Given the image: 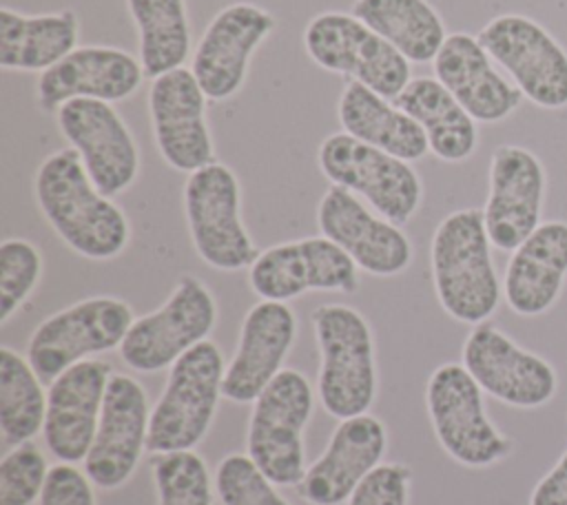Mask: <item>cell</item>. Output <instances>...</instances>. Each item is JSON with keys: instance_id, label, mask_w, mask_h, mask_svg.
I'll return each mask as SVG.
<instances>
[{"instance_id": "19", "label": "cell", "mask_w": 567, "mask_h": 505, "mask_svg": "<svg viewBox=\"0 0 567 505\" xmlns=\"http://www.w3.org/2000/svg\"><path fill=\"white\" fill-rule=\"evenodd\" d=\"M206 93L190 69H175L148 86V117L162 159L182 173H195L215 162L213 135L206 122Z\"/></svg>"}, {"instance_id": "9", "label": "cell", "mask_w": 567, "mask_h": 505, "mask_svg": "<svg viewBox=\"0 0 567 505\" xmlns=\"http://www.w3.org/2000/svg\"><path fill=\"white\" fill-rule=\"evenodd\" d=\"M184 213L195 252L215 270L235 272L257 259L255 244L241 221V188L237 175L213 162L188 175Z\"/></svg>"}, {"instance_id": "29", "label": "cell", "mask_w": 567, "mask_h": 505, "mask_svg": "<svg viewBox=\"0 0 567 505\" xmlns=\"http://www.w3.org/2000/svg\"><path fill=\"white\" fill-rule=\"evenodd\" d=\"M394 104L423 128L434 157L456 164L478 148L476 120L436 78H412Z\"/></svg>"}, {"instance_id": "20", "label": "cell", "mask_w": 567, "mask_h": 505, "mask_svg": "<svg viewBox=\"0 0 567 505\" xmlns=\"http://www.w3.org/2000/svg\"><path fill=\"white\" fill-rule=\"evenodd\" d=\"M317 226L368 275L394 277L412 264L414 248L408 235L341 186L332 184L323 193Z\"/></svg>"}, {"instance_id": "24", "label": "cell", "mask_w": 567, "mask_h": 505, "mask_svg": "<svg viewBox=\"0 0 567 505\" xmlns=\"http://www.w3.org/2000/svg\"><path fill=\"white\" fill-rule=\"evenodd\" d=\"M297 337V317L286 301H257L244 317L237 350L226 365L221 394L233 403H252L284 370Z\"/></svg>"}, {"instance_id": "21", "label": "cell", "mask_w": 567, "mask_h": 505, "mask_svg": "<svg viewBox=\"0 0 567 505\" xmlns=\"http://www.w3.org/2000/svg\"><path fill=\"white\" fill-rule=\"evenodd\" d=\"M113 370L100 359H84L58 374L47 390L42 436L60 463H84L93 443Z\"/></svg>"}, {"instance_id": "17", "label": "cell", "mask_w": 567, "mask_h": 505, "mask_svg": "<svg viewBox=\"0 0 567 505\" xmlns=\"http://www.w3.org/2000/svg\"><path fill=\"white\" fill-rule=\"evenodd\" d=\"M148 396L137 379L113 372L84 472L95 487L117 489L137 470L148 443Z\"/></svg>"}, {"instance_id": "22", "label": "cell", "mask_w": 567, "mask_h": 505, "mask_svg": "<svg viewBox=\"0 0 567 505\" xmlns=\"http://www.w3.org/2000/svg\"><path fill=\"white\" fill-rule=\"evenodd\" d=\"M388 430L372 414L341 419L323 454L306 467L303 478L295 485L308 505L348 503L357 485L383 461Z\"/></svg>"}, {"instance_id": "2", "label": "cell", "mask_w": 567, "mask_h": 505, "mask_svg": "<svg viewBox=\"0 0 567 505\" xmlns=\"http://www.w3.org/2000/svg\"><path fill=\"white\" fill-rule=\"evenodd\" d=\"M432 284L441 308L456 321H487L503 297L483 210L461 208L443 217L430 246Z\"/></svg>"}, {"instance_id": "28", "label": "cell", "mask_w": 567, "mask_h": 505, "mask_svg": "<svg viewBox=\"0 0 567 505\" xmlns=\"http://www.w3.org/2000/svg\"><path fill=\"white\" fill-rule=\"evenodd\" d=\"M80 22L75 11L20 13L0 9V66L4 71L44 73L78 49Z\"/></svg>"}, {"instance_id": "35", "label": "cell", "mask_w": 567, "mask_h": 505, "mask_svg": "<svg viewBox=\"0 0 567 505\" xmlns=\"http://www.w3.org/2000/svg\"><path fill=\"white\" fill-rule=\"evenodd\" d=\"M215 494L221 505H292L248 454H228L219 461Z\"/></svg>"}, {"instance_id": "3", "label": "cell", "mask_w": 567, "mask_h": 505, "mask_svg": "<svg viewBox=\"0 0 567 505\" xmlns=\"http://www.w3.org/2000/svg\"><path fill=\"white\" fill-rule=\"evenodd\" d=\"M312 330L321 408L334 419L365 414L377 396L374 337L368 319L352 306L323 303L312 312Z\"/></svg>"}, {"instance_id": "27", "label": "cell", "mask_w": 567, "mask_h": 505, "mask_svg": "<svg viewBox=\"0 0 567 505\" xmlns=\"http://www.w3.org/2000/svg\"><path fill=\"white\" fill-rule=\"evenodd\" d=\"M337 117L343 133L399 159L416 162L430 153L423 128L403 109L361 82L350 80L343 86Z\"/></svg>"}, {"instance_id": "39", "label": "cell", "mask_w": 567, "mask_h": 505, "mask_svg": "<svg viewBox=\"0 0 567 505\" xmlns=\"http://www.w3.org/2000/svg\"><path fill=\"white\" fill-rule=\"evenodd\" d=\"M529 505H567V447L551 470L534 485Z\"/></svg>"}, {"instance_id": "25", "label": "cell", "mask_w": 567, "mask_h": 505, "mask_svg": "<svg viewBox=\"0 0 567 505\" xmlns=\"http://www.w3.org/2000/svg\"><path fill=\"white\" fill-rule=\"evenodd\" d=\"M434 78L483 124L507 120L523 102L518 86L505 78L476 35L450 33L434 58Z\"/></svg>"}, {"instance_id": "8", "label": "cell", "mask_w": 567, "mask_h": 505, "mask_svg": "<svg viewBox=\"0 0 567 505\" xmlns=\"http://www.w3.org/2000/svg\"><path fill=\"white\" fill-rule=\"evenodd\" d=\"M303 49L315 64L348 75L388 100L410 84V60L352 13L323 11L303 29Z\"/></svg>"}, {"instance_id": "36", "label": "cell", "mask_w": 567, "mask_h": 505, "mask_svg": "<svg viewBox=\"0 0 567 505\" xmlns=\"http://www.w3.org/2000/svg\"><path fill=\"white\" fill-rule=\"evenodd\" d=\"M47 456L31 441L13 445L0 458V505H33L49 476Z\"/></svg>"}, {"instance_id": "32", "label": "cell", "mask_w": 567, "mask_h": 505, "mask_svg": "<svg viewBox=\"0 0 567 505\" xmlns=\"http://www.w3.org/2000/svg\"><path fill=\"white\" fill-rule=\"evenodd\" d=\"M47 392L27 357L0 348V434L9 445L27 443L42 432Z\"/></svg>"}, {"instance_id": "1", "label": "cell", "mask_w": 567, "mask_h": 505, "mask_svg": "<svg viewBox=\"0 0 567 505\" xmlns=\"http://www.w3.org/2000/svg\"><path fill=\"white\" fill-rule=\"evenodd\" d=\"M33 197L53 233L80 257L109 261L128 246L131 226L124 210L97 190L71 146L40 162Z\"/></svg>"}, {"instance_id": "13", "label": "cell", "mask_w": 567, "mask_h": 505, "mask_svg": "<svg viewBox=\"0 0 567 505\" xmlns=\"http://www.w3.org/2000/svg\"><path fill=\"white\" fill-rule=\"evenodd\" d=\"M248 286L268 301H290L312 290L352 295L359 268L328 237H303L261 250L248 268Z\"/></svg>"}, {"instance_id": "18", "label": "cell", "mask_w": 567, "mask_h": 505, "mask_svg": "<svg viewBox=\"0 0 567 505\" xmlns=\"http://www.w3.org/2000/svg\"><path fill=\"white\" fill-rule=\"evenodd\" d=\"M272 29L275 16L252 2H233L213 16L190 60L208 100L224 102L239 93L255 51Z\"/></svg>"}, {"instance_id": "30", "label": "cell", "mask_w": 567, "mask_h": 505, "mask_svg": "<svg viewBox=\"0 0 567 505\" xmlns=\"http://www.w3.org/2000/svg\"><path fill=\"white\" fill-rule=\"evenodd\" d=\"M352 16L414 64L434 62L447 38L443 18L427 0H354Z\"/></svg>"}, {"instance_id": "31", "label": "cell", "mask_w": 567, "mask_h": 505, "mask_svg": "<svg viewBox=\"0 0 567 505\" xmlns=\"http://www.w3.org/2000/svg\"><path fill=\"white\" fill-rule=\"evenodd\" d=\"M137 29L144 78L155 80L184 66L190 55V24L186 0H126Z\"/></svg>"}, {"instance_id": "5", "label": "cell", "mask_w": 567, "mask_h": 505, "mask_svg": "<svg viewBox=\"0 0 567 505\" xmlns=\"http://www.w3.org/2000/svg\"><path fill=\"white\" fill-rule=\"evenodd\" d=\"M425 408L439 445L465 467H489L514 452L487 416L483 390L463 363L439 365L425 383Z\"/></svg>"}, {"instance_id": "38", "label": "cell", "mask_w": 567, "mask_h": 505, "mask_svg": "<svg viewBox=\"0 0 567 505\" xmlns=\"http://www.w3.org/2000/svg\"><path fill=\"white\" fill-rule=\"evenodd\" d=\"M38 505H95L93 483L73 463H58L49 470Z\"/></svg>"}, {"instance_id": "26", "label": "cell", "mask_w": 567, "mask_h": 505, "mask_svg": "<svg viewBox=\"0 0 567 505\" xmlns=\"http://www.w3.org/2000/svg\"><path fill=\"white\" fill-rule=\"evenodd\" d=\"M567 279V221H543L505 266L503 295L520 317H538L554 308Z\"/></svg>"}, {"instance_id": "6", "label": "cell", "mask_w": 567, "mask_h": 505, "mask_svg": "<svg viewBox=\"0 0 567 505\" xmlns=\"http://www.w3.org/2000/svg\"><path fill=\"white\" fill-rule=\"evenodd\" d=\"M312 408V385L292 368H284L252 401L246 452L275 485L292 487L306 474L303 430Z\"/></svg>"}, {"instance_id": "12", "label": "cell", "mask_w": 567, "mask_h": 505, "mask_svg": "<svg viewBox=\"0 0 567 505\" xmlns=\"http://www.w3.org/2000/svg\"><path fill=\"white\" fill-rule=\"evenodd\" d=\"M476 38L523 97L549 111L567 106V51L540 22L503 13L492 18Z\"/></svg>"}, {"instance_id": "10", "label": "cell", "mask_w": 567, "mask_h": 505, "mask_svg": "<svg viewBox=\"0 0 567 505\" xmlns=\"http://www.w3.org/2000/svg\"><path fill=\"white\" fill-rule=\"evenodd\" d=\"M133 308L117 297H86L47 317L31 332L27 359L44 383L66 368L122 346Z\"/></svg>"}, {"instance_id": "37", "label": "cell", "mask_w": 567, "mask_h": 505, "mask_svg": "<svg viewBox=\"0 0 567 505\" xmlns=\"http://www.w3.org/2000/svg\"><path fill=\"white\" fill-rule=\"evenodd\" d=\"M410 478L408 465L381 463L357 485L348 505H408Z\"/></svg>"}, {"instance_id": "33", "label": "cell", "mask_w": 567, "mask_h": 505, "mask_svg": "<svg viewBox=\"0 0 567 505\" xmlns=\"http://www.w3.org/2000/svg\"><path fill=\"white\" fill-rule=\"evenodd\" d=\"M151 472L157 505H213L210 474L197 452L155 454Z\"/></svg>"}, {"instance_id": "15", "label": "cell", "mask_w": 567, "mask_h": 505, "mask_svg": "<svg viewBox=\"0 0 567 505\" xmlns=\"http://www.w3.org/2000/svg\"><path fill=\"white\" fill-rule=\"evenodd\" d=\"M461 359L481 390L505 405L534 410L558 392L551 363L518 346L494 323L483 321L470 330Z\"/></svg>"}, {"instance_id": "4", "label": "cell", "mask_w": 567, "mask_h": 505, "mask_svg": "<svg viewBox=\"0 0 567 505\" xmlns=\"http://www.w3.org/2000/svg\"><path fill=\"white\" fill-rule=\"evenodd\" d=\"M224 354L210 339L193 346L168 368L164 392L151 410L146 452H184L204 441L224 396Z\"/></svg>"}, {"instance_id": "11", "label": "cell", "mask_w": 567, "mask_h": 505, "mask_svg": "<svg viewBox=\"0 0 567 505\" xmlns=\"http://www.w3.org/2000/svg\"><path fill=\"white\" fill-rule=\"evenodd\" d=\"M217 323V301L195 275H184L168 299L137 317L122 346L120 359L135 372L153 374L171 368L184 352L204 341Z\"/></svg>"}, {"instance_id": "14", "label": "cell", "mask_w": 567, "mask_h": 505, "mask_svg": "<svg viewBox=\"0 0 567 505\" xmlns=\"http://www.w3.org/2000/svg\"><path fill=\"white\" fill-rule=\"evenodd\" d=\"M55 122L100 193L115 197L133 186L140 175V148L111 102L69 100L55 111Z\"/></svg>"}, {"instance_id": "34", "label": "cell", "mask_w": 567, "mask_h": 505, "mask_svg": "<svg viewBox=\"0 0 567 505\" xmlns=\"http://www.w3.org/2000/svg\"><path fill=\"white\" fill-rule=\"evenodd\" d=\"M42 252L22 237L0 244V323H7L31 297L42 277Z\"/></svg>"}, {"instance_id": "7", "label": "cell", "mask_w": 567, "mask_h": 505, "mask_svg": "<svg viewBox=\"0 0 567 505\" xmlns=\"http://www.w3.org/2000/svg\"><path fill=\"white\" fill-rule=\"evenodd\" d=\"M317 164L330 184L365 199L374 213L396 226L410 221L421 206L423 184L410 162L343 131L319 144Z\"/></svg>"}, {"instance_id": "23", "label": "cell", "mask_w": 567, "mask_h": 505, "mask_svg": "<svg viewBox=\"0 0 567 505\" xmlns=\"http://www.w3.org/2000/svg\"><path fill=\"white\" fill-rule=\"evenodd\" d=\"M142 80L140 58L117 47L89 44L38 75L35 100L44 113H55L64 102L78 97L122 102L137 93Z\"/></svg>"}, {"instance_id": "16", "label": "cell", "mask_w": 567, "mask_h": 505, "mask_svg": "<svg viewBox=\"0 0 567 505\" xmlns=\"http://www.w3.org/2000/svg\"><path fill=\"white\" fill-rule=\"evenodd\" d=\"M547 175L540 157L518 144L494 148L483 206L485 230L494 248L516 250L543 221Z\"/></svg>"}]
</instances>
